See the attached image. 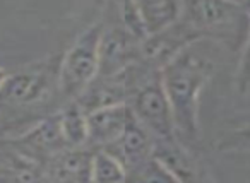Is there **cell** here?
<instances>
[{"label": "cell", "mask_w": 250, "mask_h": 183, "mask_svg": "<svg viewBox=\"0 0 250 183\" xmlns=\"http://www.w3.org/2000/svg\"><path fill=\"white\" fill-rule=\"evenodd\" d=\"M223 43L199 38L182 48L160 69L163 87L173 111L177 137L185 147L199 144V100L218 70Z\"/></svg>", "instance_id": "6da1fadb"}, {"label": "cell", "mask_w": 250, "mask_h": 183, "mask_svg": "<svg viewBox=\"0 0 250 183\" xmlns=\"http://www.w3.org/2000/svg\"><path fill=\"white\" fill-rule=\"evenodd\" d=\"M103 29V22H94L81 33L70 48L60 57L57 89L65 101L77 100L98 77L100 40Z\"/></svg>", "instance_id": "7a4b0ae2"}, {"label": "cell", "mask_w": 250, "mask_h": 183, "mask_svg": "<svg viewBox=\"0 0 250 183\" xmlns=\"http://www.w3.org/2000/svg\"><path fill=\"white\" fill-rule=\"evenodd\" d=\"M182 21L201 36L229 43L236 33L247 35L249 14L229 0H182Z\"/></svg>", "instance_id": "3957f363"}, {"label": "cell", "mask_w": 250, "mask_h": 183, "mask_svg": "<svg viewBox=\"0 0 250 183\" xmlns=\"http://www.w3.org/2000/svg\"><path fill=\"white\" fill-rule=\"evenodd\" d=\"M60 59L43 60L35 65L9 74L4 87L0 89V103L7 106H31L48 100L59 84Z\"/></svg>", "instance_id": "277c9868"}, {"label": "cell", "mask_w": 250, "mask_h": 183, "mask_svg": "<svg viewBox=\"0 0 250 183\" xmlns=\"http://www.w3.org/2000/svg\"><path fill=\"white\" fill-rule=\"evenodd\" d=\"M130 106L137 122L153 135L154 141H178L173 111L163 87L160 70H156L139 87L130 100Z\"/></svg>", "instance_id": "5b68a950"}, {"label": "cell", "mask_w": 250, "mask_h": 183, "mask_svg": "<svg viewBox=\"0 0 250 183\" xmlns=\"http://www.w3.org/2000/svg\"><path fill=\"white\" fill-rule=\"evenodd\" d=\"M141 62V40L124 26L103 29L100 40L98 77H108Z\"/></svg>", "instance_id": "8992f818"}, {"label": "cell", "mask_w": 250, "mask_h": 183, "mask_svg": "<svg viewBox=\"0 0 250 183\" xmlns=\"http://www.w3.org/2000/svg\"><path fill=\"white\" fill-rule=\"evenodd\" d=\"M137 118L130 103L100 106L87 113V147L103 149L115 142Z\"/></svg>", "instance_id": "52a82bcc"}, {"label": "cell", "mask_w": 250, "mask_h": 183, "mask_svg": "<svg viewBox=\"0 0 250 183\" xmlns=\"http://www.w3.org/2000/svg\"><path fill=\"white\" fill-rule=\"evenodd\" d=\"M103 149L110 151L111 154L120 159V163L127 169V178H129V171L139 175L153 159L154 137L139 122H136L117 141Z\"/></svg>", "instance_id": "ba28073f"}, {"label": "cell", "mask_w": 250, "mask_h": 183, "mask_svg": "<svg viewBox=\"0 0 250 183\" xmlns=\"http://www.w3.org/2000/svg\"><path fill=\"white\" fill-rule=\"evenodd\" d=\"M91 147H65L43 164V178L53 182H91Z\"/></svg>", "instance_id": "9c48e42d"}, {"label": "cell", "mask_w": 250, "mask_h": 183, "mask_svg": "<svg viewBox=\"0 0 250 183\" xmlns=\"http://www.w3.org/2000/svg\"><path fill=\"white\" fill-rule=\"evenodd\" d=\"M153 158L168 173L171 182H190L197 180V166L180 141H154Z\"/></svg>", "instance_id": "30bf717a"}, {"label": "cell", "mask_w": 250, "mask_h": 183, "mask_svg": "<svg viewBox=\"0 0 250 183\" xmlns=\"http://www.w3.org/2000/svg\"><path fill=\"white\" fill-rule=\"evenodd\" d=\"M146 35H156L182 18V0H136Z\"/></svg>", "instance_id": "8fae6325"}, {"label": "cell", "mask_w": 250, "mask_h": 183, "mask_svg": "<svg viewBox=\"0 0 250 183\" xmlns=\"http://www.w3.org/2000/svg\"><path fill=\"white\" fill-rule=\"evenodd\" d=\"M57 118L67 147H87V113L79 101H67L65 106L57 113Z\"/></svg>", "instance_id": "7c38bea8"}, {"label": "cell", "mask_w": 250, "mask_h": 183, "mask_svg": "<svg viewBox=\"0 0 250 183\" xmlns=\"http://www.w3.org/2000/svg\"><path fill=\"white\" fill-rule=\"evenodd\" d=\"M127 169L117 156L106 149H93V163H91V182H125Z\"/></svg>", "instance_id": "4fadbf2b"}, {"label": "cell", "mask_w": 250, "mask_h": 183, "mask_svg": "<svg viewBox=\"0 0 250 183\" xmlns=\"http://www.w3.org/2000/svg\"><path fill=\"white\" fill-rule=\"evenodd\" d=\"M221 152H250V122L225 132L216 142Z\"/></svg>", "instance_id": "5bb4252c"}, {"label": "cell", "mask_w": 250, "mask_h": 183, "mask_svg": "<svg viewBox=\"0 0 250 183\" xmlns=\"http://www.w3.org/2000/svg\"><path fill=\"white\" fill-rule=\"evenodd\" d=\"M235 87L240 94H245L250 89V14L247 35L242 43V53H240L238 67L235 72Z\"/></svg>", "instance_id": "9a60e30c"}, {"label": "cell", "mask_w": 250, "mask_h": 183, "mask_svg": "<svg viewBox=\"0 0 250 183\" xmlns=\"http://www.w3.org/2000/svg\"><path fill=\"white\" fill-rule=\"evenodd\" d=\"M7 77H9V72L5 69H2V67H0V89L4 87L5 81H7Z\"/></svg>", "instance_id": "2e32d148"}, {"label": "cell", "mask_w": 250, "mask_h": 183, "mask_svg": "<svg viewBox=\"0 0 250 183\" xmlns=\"http://www.w3.org/2000/svg\"><path fill=\"white\" fill-rule=\"evenodd\" d=\"M242 9L247 12V14H250V0H243V4H242Z\"/></svg>", "instance_id": "e0dca14e"}, {"label": "cell", "mask_w": 250, "mask_h": 183, "mask_svg": "<svg viewBox=\"0 0 250 183\" xmlns=\"http://www.w3.org/2000/svg\"><path fill=\"white\" fill-rule=\"evenodd\" d=\"M229 2H233V4H236V5H242L243 4V0H229Z\"/></svg>", "instance_id": "ac0fdd59"}, {"label": "cell", "mask_w": 250, "mask_h": 183, "mask_svg": "<svg viewBox=\"0 0 250 183\" xmlns=\"http://www.w3.org/2000/svg\"><path fill=\"white\" fill-rule=\"evenodd\" d=\"M247 122H250V115H249V118H247V120H245V122H243V123H247Z\"/></svg>", "instance_id": "d6986e66"}, {"label": "cell", "mask_w": 250, "mask_h": 183, "mask_svg": "<svg viewBox=\"0 0 250 183\" xmlns=\"http://www.w3.org/2000/svg\"><path fill=\"white\" fill-rule=\"evenodd\" d=\"M113 2H117V0H113Z\"/></svg>", "instance_id": "ffe728a7"}]
</instances>
